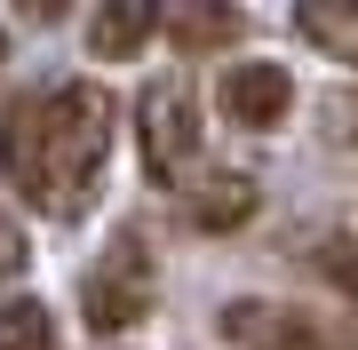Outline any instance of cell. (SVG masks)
<instances>
[{
  "instance_id": "cell-10",
  "label": "cell",
  "mask_w": 358,
  "mask_h": 350,
  "mask_svg": "<svg viewBox=\"0 0 358 350\" xmlns=\"http://www.w3.org/2000/svg\"><path fill=\"white\" fill-rule=\"evenodd\" d=\"M0 350H56V319H48L40 295L0 302Z\"/></svg>"
},
{
  "instance_id": "cell-8",
  "label": "cell",
  "mask_w": 358,
  "mask_h": 350,
  "mask_svg": "<svg viewBox=\"0 0 358 350\" xmlns=\"http://www.w3.org/2000/svg\"><path fill=\"white\" fill-rule=\"evenodd\" d=\"M294 32H303L310 48L358 64V0H310V8H294Z\"/></svg>"
},
{
  "instance_id": "cell-9",
  "label": "cell",
  "mask_w": 358,
  "mask_h": 350,
  "mask_svg": "<svg viewBox=\"0 0 358 350\" xmlns=\"http://www.w3.org/2000/svg\"><path fill=\"white\" fill-rule=\"evenodd\" d=\"M159 32L176 40V48H192V56H199V48H223V40L239 32V8H167V16H159Z\"/></svg>"
},
{
  "instance_id": "cell-2",
  "label": "cell",
  "mask_w": 358,
  "mask_h": 350,
  "mask_svg": "<svg viewBox=\"0 0 358 350\" xmlns=\"http://www.w3.org/2000/svg\"><path fill=\"white\" fill-rule=\"evenodd\" d=\"M152 295H159L152 247H143L136 231H120V239L88 263V279H80V319H88L96 335H128V326L152 319Z\"/></svg>"
},
{
  "instance_id": "cell-1",
  "label": "cell",
  "mask_w": 358,
  "mask_h": 350,
  "mask_svg": "<svg viewBox=\"0 0 358 350\" xmlns=\"http://www.w3.org/2000/svg\"><path fill=\"white\" fill-rule=\"evenodd\" d=\"M103 152H112V96L96 80L32 88L0 128V168H8L16 199H32L48 223H80L96 207Z\"/></svg>"
},
{
  "instance_id": "cell-6",
  "label": "cell",
  "mask_w": 358,
  "mask_h": 350,
  "mask_svg": "<svg viewBox=\"0 0 358 350\" xmlns=\"http://www.w3.org/2000/svg\"><path fill=\"white\" fill-rule=\"evenodd\" d=\"M247 215H255V175H239V168L207 175L192 191V223H199V231H239Z\"/></svg>"
},
{
  "instance_id": "cell-11",
  "label": "cell",
  "mask_w": 358,
  "mask_h": 350,
  "mask_svg": "<svg viewBox=\"0 0 358 350\" xmlns=\"http://www.w3.org/2000/svg\"><path fill=\"white\" fill-rule=\"evenodd\" d=\"M319 271L334 279V295L358 311V239H343V231H334V239H319Z\"/></svg>"
},
{
  "instance_id": "cell-13",
  "label": "cell",
  "mask_w": 358,
  "mask_h": 350,
  "mask_svg": "<svg viewBox=\"0 0 358 350\" xmlns=\"http://www.w3.org/2000/svg\"><path fill=\"white\" fill-rule=\"evenodd\" d=\"M0 64H8V40H0Z\"/></svg>"
},
{
  "instance_id": "cell-5",
  "label": "cell",
  "mask_w": 358,
  "mask_h": 350,
  "mask_svg": "<svg viewBox=\"0 0 358 350\" xmlns=\"http://www.w3.org/2000/svg\"><path fill=\"white\" fill-rule=\"evenodd\" d=\"M215 104H223L231 128H279L294 112V80H287V64H231Z\"/></svg>"
},
{
  "instance_id": "cell-7",
  "label": "cell",
  "mask_w": 358,
  "mask_h": 350,
  "mask_svg": "<svg viewBox=\"0 0 358 350\" xmlns=\"http://www.w3.org/2000/svg\"><path fill=\"white\" fill-rule=\"evenodd\" d=\"M152 32H159V8H143V0H112V8L88 16V48L96 56H136Z\"/></svg>"
},
{
  "instance_id": "cell-12",
  "label": "cell",
  "mask_w": 358,
  "mask_h": 350,
  "mask_svg": "<svg viewBox=\"0 0 358 350\" xmlns=\"http://www.w3.org/2000/svg\"><path fill=\"white\" fill-rule=\"evenodd\" d=\"M24 255H32V247H24V231H16V215L0 207V286H8L16 271H24Z\"/></svg>"
},
{
  "instance_id": "cell-4",
  "label": "cell",
  "mask_w": 358,
  "mask_h": 350,
  "mask_svg": "<svg viewBox=\"0 0 358 350\" xmlns=\"http://www.w3.org/2000/svg\"><path fill=\"white\" fill-rule=\"evenodd\" d=\"M223 342L231 350H358L343 326L310 319V311H287V302H223Z\"/></svg>"
},
{
  "instance_id": "cell-3",
  "label": "cell",
  "mask_w": 358,
  "mask_h": 350,
  "mask_svg": "<svg viewBox=\"0 0 358 350\" xmlns=\"http://www.w3.org/2000/svg\"><path fill=\"white\" fill-rule=\"evenodd\" d=\"M136 143H143V168H152L159 183L192 175V159H199V96H192V80H183V72H167V80L143 88V104H136Z\"/></svg>"
}]
</instances>
